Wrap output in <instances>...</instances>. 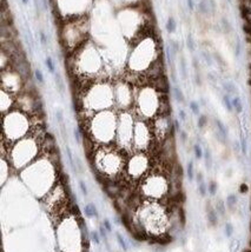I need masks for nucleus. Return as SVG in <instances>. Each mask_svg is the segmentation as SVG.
Listing matches in <instances>:
<instances>
[{"instance_id": "f257e3e1", "label": "nucleus", "mask_w": 251, "mask_h": 252, "mask_svg": "<svg viewBox=\"0 0 251 252\" xmlns=\"http://www.w3.org/2000/svg\"><path fill=\"white\" fill-rule=\"evenodd\" d=\"M207 220L212 226H216L218 223V216L216 209H212L210 205H207Z\"/></svg>"}, {"instance_id": "f03ea898", "label": "nucleus", "mask_w": 251, "mask_h": 252, "mask_svg": "<svg viewBox=\"0 0 251 252\" xmlns=\"http://www.w3.org/2000/svg\"><path fill=\"white\" fill-rule=\"evenodd\" d=\"M215 123H216L218 133L220 134V137L223 138V140H224V143H225V140H226V138H228V128L225 127V125L223 124L219 119H216V120H215Z\"/></svg>"}, {"instance_id": "7ed1b4c3", "label": "nucleus", "mask_w": 251, "mask_h": 252, "mask_svg": "<svg viewBox=\"0 0 251 252\" xmlns=\"http://www.w3.org/2000/svg\"><path fill=\"white\" fill-rule=\"evenodd\" d=\"M231 100H232V106H234V110L238 113V114L242 113L243 112V104H242L240 98L238 97V95H236V97H234Z\"/></svg>"}, {"instance_id": "20e7f679", "label": "nucleus", "mask_w": 251, "mask_h": 252, "mask_svg": "<svg viewBox=\"0 0 251 252\" xmlns=\"http://www.w3.org/2000/svg\"><path fill=\"white\" fill-rule=\"evenodd\" d=\"M223 89L225 90V92H226L228 94H237V87H236V85L231 81L224 83V84H223Z\"/></svg>"}, {"instance_id": "39448f33", "label": "nucleus", "mask_w": 251, "mask_h": 252, "mask_svg": "<svg viewBox=\"0 0 251 252\" xmlns=\"http://www.w3.org/2000/svg\"><path fill=\"white\" fill-rule=\"evenodd\" d=\"M84 211H85L86 217H98L97 213V209L93 204H87V205L84 207Z\"/></svg>"}, {"instance_id": "423d86ee", "label": "nucleus", "mask_w": 251, "mask_h": 252, "mask_svg": "<svg viewBox=\"0 0 251 252\" xmlns=\"http://www.w3.org/2000/svg\"><path fill=\"white\" fill-rule=\"evenodd\" d=\"M237 203H238V198L236 195H229L226 197V206L230 210H234L236 205H237Z\"/></svg>"}, {"instance_id": "0eeeda50", "label": "nucleus", "mask_w": 251, "mask_h": 252, "mask_svg": "<svg viewBox=\"0 0 251 252\" xmlns=\"http://www.w3.org/2000/svg\"><path fill=\"white\" fill-rule=\"evenodd\" d=\"M54 79H55V84H57V89L59 90L60 94H64L65 86H64V81H63L61 75L59 73H54Z\"/></svg>"}, {"instance_id": "6e6552de", "label": "nucleus", "mask_w": 251, "mask_h": 252, "mask_svg": "<svg viewBox=\"0 0 251 252\" xmlns=\"http://www.w3.org/2000/svg\"><path fill=\"white\" fill-rule=\"evenodd\" d=\"M223 100V105H224V107L226 108L229 112H232V110H234V106H232V100L230 99V95L229 94H224L222 98Z\"/></svg>"}, {"instance_id": "1a4fd4ad", "label": "nucleus", "mask_w": 251, "mask_h": 252, "mask_svg": "<svg viewBox=\"0 0 251 252\" xmlns=\"http://www.w3.org/2000/svg\"><path fill=\"white\" fill-rule=\"evenodd\" d=\"M204 160H205V166H206V168L210 170V168L212 167V156H211V152H210L209 148H206V150L204 151Z\"/></svg>"}, {"instance_id": "9d476101", "label": "nucleus", "mask_w": 251, "mask_h": 252, "mask_svg": "<svg viewBox=\"0 0 251 252\" xmlns=\"http://www.w3.org/2000/svg\"><path fill=\"white\" fill-rule=\"evenodd\" d=\"M198 9L202 14H207L210 12L209 1H206V0H202V1L198 4Z\"/></svg>"}, {"instance_id": "9b49d317", "label": "nucleus", "mask_w": 251, "mask_h": 252, "mask_svg": "<svg viewBox=\"0 0 251 252\" xmlns=\"http://www.w3.org/2000/svg\"><path fill=\"white\" fill-rule=\"evenodd\" d=\"M173 94H174V98H176V100H177L178 103L183 104V103L185 101V98H184L183 92H182V90L179 89L178 86H174V87H173Z\"/></svg>"}, {"instance_id": "f8f14e48", "label": "nucleus", "mask_w": 251, "mask_h": 252, "mask_svg": "<svg viewBox=\"0 0 251 252\" xmlns=\"http://www.w3.org/2000/svg\"><path fill=\"white\" fill-rule=\"evenodd\" d=\"M186 176H187V178H189L190 181L193 180V178H195V167H193V162H191V160L187 163V166H186Z\"/></svg>"}, {"instance_id": "ddd939ff", "label": "nucleus", "mask_w": 251, "mask_h": 252, "mask_svg": "<svg viewBox=\"0 0 251 252\" xmlns=\"http://www.w3.org/2000/svg\"><path fill=\"white\" fill-rule=\"evenodd\" d=\"M240 151L244 156L248 154V142H247V138L245 135L243 134V132H240Z\"/></svg>"}, {"instance_id": "4468645a", "label": "nucleus", "mask_w": 251, "mask_h": 252, "mask_svg": "<svg viewBox=\"0 0 251 252\" xmlns=\"http://www.w3.org/2000/svg\"><path fill=\"white\" fill-rule=\"evenodd\" d=\"M176 27H177V24H176V20L173 18H169L166 21V31L169 32V33H173L174 31H176Z\"/></svg>"}, {"instance_id": "2eb2a0df", "label": "nucleus", "mask_w": 251, "mask_h": 252, "mask_svg": "<svg viewBox=\"0 0 251 252\" xmlns=\"http://www.w3.org/2000/svg\"><path fill=\"white\" fill-rule=\"evenodd\" d=\"M216 211L217 213H219L220 216H224L225 215V211H226V207H225V204L222 199L218 200V203L216 204Z\"/></svg>"}, {"instance_id": "dca6fc26", "label": "nucleus", "mask_w": 251, "mask_h": 252, "mask_svg": "<svg viewBox=\"0 0 251 252\" xmlns=\"http://www.w3.org/2000/svg\"><path fill=\"white\" fill-rule=\"evenodd\" d=\"M222 27H223V31H224L225 33H230V32L232 31L231 24H230L229 20H228L226 18H222Z\"/></svg>"}, {"instance_id": "f3484780", "label": "nucleus", "mask_w": 251, "mask_h": 252, "mask_svg": "<svg viewBox=\"0 0 251 252\" xmlns=\"http://www.w3.org/2000/svg\"><path fill=\"white\" fill-rule=\"evenodd\" d=\"M240 248V241L239 239H232L230 243V252H238Z\"/></svg>"}, {"instance_id": "a211bd4d", "label": "nucleus", "mask_w": 251, "mask_h": 252, "mask_svg": "<svg viewBox=\"0 0 251 252\" xmlns=\"http://www.w3.org/2000/svg\"><path fill=\"white\" fill-rule=\"evenodd\" d=\"M66 153H67V157H68V162H70V165L71 167H72L73 171H77V165L74 164V160H73V156H72V152H71V148L66 146Z\"/></svg>"}, {"instance_id": "6ab92c4d", "label": "nucleus", "mask_w": 251, "mask_h": 252, "mask_svg": "<svg viewBox=\"0 0 251 252\" xmlns=\"http://www.w3.org/2000/svg\"><path fill=\"white\" fill-rule=\"evenodd\" d=\"M193 152H195V157H196L197 159H202L203 156H204V152H203L201 145H198V144H196L193 146Z\"/></svg>"}, {"instance_id": "aec40b11", "label": "nucleus", "mask_w": 251, "mask_h": 252, "mask_svg": "<svg viewBox=\"0 0 251 252\" xmlns=\"http://www.w3.org/2000/svg\"><path fill=\"white\" fill-rule=\"evenodd\" d=\"M217 188H218V185L216 181H211V183L207 185V191H209V193L211 196H215L217 193Z\"/></svg>"}, {"instance_id": "412c9836", "label": "nucleus", "mask_w": 251, "mask_h": 252, "mask_svg": "<svg viewBox=\"0 0 251 252\" xmlns=\"http://www.w3.org/2000/svg\"><path fill=\"white\" fill-rule=\"evenodd\" d=\"M240 52H242V42H240V39L238 37H236V50H235V55L236 58H239Z\"/></svg>"}, {"instance_id": "4be33fe9", "label": "nucleus", "mask_w": 251, "mask_h": 252, "mask_svg": "<svg viewBox=\"0 0 251 252\" xmlns=\"http://www.w3.org/2000/svg\"><path fill=\"white\" fill-rule=\"evenodd\" d=\"M206 124H207V117H206V115H205V114L199 115L198 122H197V125H198V127H199V128H204Z\"/></svg>"}, {"instance_id": "5701e85b", "label": "nucleus", "mask_w": 251, "mask_h": 252, "mask_svg": "<svg viewBox=\"0 0 251 252\" xmlns=\"http://www.w3.org/2000/svg\"><path fill=\"white\" fill-rule=\"evenodd\" d=\"M186 46L191 52L195 51V41H193V38H192L191 34H189L186 38Z\"/></svg>"}, {"instance_id": "b1692460", "label": "nucleus", "mask_w": 251, "mask_h": 252, "mask_svg": "<svg viewBox=\"0 0 251 252\" xmlns=\"http://www.w3.org/2000/svg\"><path fill=\"white\" fill-rule=\"evenodd\" d=\"M198 192H199V195H201L202 197H205L206 193L209 192V191H207V186L204 184V181L201 183V184H198Z\"/></svg>"}, {"instance_id": "393cba45", "label": "nucleus", "mask_w": 251, "mask_h": 252, "mask_svg": "<svg viewBox=\"0 0 251 252\" xmlns=\"http://www.w3.org/2000/svg\"><path fill=\"white\" fill-rule=\"evenodd\" d=\"M181 71H182V77L186 78L187 77V71H186V61L184 58H181Z\"/></svg>"}, {"instance_id": "a878e982", "label": "nucleus", "mask_w": 251, "mask_h": 252, "mask_svg": "<svg viewBox=\"0 0 251 252\" xmlns=\"http://www.w3.org/2000/svg\"><path fill=\"white\" fill-rule=\"evenodd\" d=\"M190 110L192 111V113L196 115L199 114V104L197 101H191L190 103Z\"/></svg>"}, {"instance_id": "bb28decb", "label": "nucleus", "mask_w": 251, "mask_h": 252, "mask_svg": "<svg viewBox=\"0 0 251 252\" xmlns=\"http://www.w3.org/2000/svg\"><path fill=\"white\" fill-rule=\"evenodd\" d=\"M225 236L226 237H231L232 233H234V226H232L231 223H225Z\"/></svg>"}, {"instance_id": "cd10ccee", "label": "nucleus", "mask_w": 251, "mask_h": 252, "mask_svg": "<svg viewBox=\"0 0 251 252\" xmlns=\"http://www.w3.org/2000/svg\"><path fill=\"white\" fill-rule=\"evenodd\" d=\"M45 62H46V66H47V69L50 70V72L54 73V64H53L52 58H51V57H47L46 60H45Z\"/></svg>"}, {"instance_id": "c85d7f7f", "label": "nucleus", "mask_w": 251, "mask_h": 252, "mask_svg": "<svg viewBox=\"0 0 251 252\" xmlns=\"http://www.w3.org/2000/svg\"><path fill=\"white\" fill-rule=\"evenodd\" d=\"M116 236H117V239H118V243H119V245L121 246V249H123L124 251H126V250H127V245H126L125 240H124V239H123V237H121L119 233H117V234H116Z\"/></svg>"}, {"instance_id": "c756f323", "label": "nucleus", "mask_w": 251, "mask_h": 252, "mask_svg": "<svg viewBox=\"0 0 251 252\" xmlns=\"http://www.w3.org/2000/svg\"><path fill=\"white\" fill-rule=\"evenodd\" d=\"M60 125V132H61V137L64 140H67V134H66V127H65V124L64 123H61Z\"/></svg>"}, {"instance_id": "7c9ffc66", "label": "nucleus", "mask_w": 251, "mask_h": 252, "mask_svg": "<svg viewBox=\"0 0 251 252\" xmlns=\"http://www.w3.org/2000/svg\"><path fill=\"white\" fill-rule=\"evenodd\" d=\"M34 74H35V78H37V80H38V81H39L40 84H44V77H42V73H41V71H40V70H37Z\"/></svg>"}, {"instance_id": "2f4dec72", "label": "nucleus", "mask_w": 251, "mask_h": 252, "mask_svg": "<svg viewBox=\"0 0 251 252\" xmlns=\"http://www.w3.org/2000/svg\"><path fill=\"white\" fill-rule=\"evenodd\" d=\"M202 54H203V58L205 59V61H206V64L209 65V66H211V65H212V59H211V57L209 55V53H206V52L203 51Z\"/></svg>"}, {"instance_id": "473e14b6", "label": "nucleus", "mask_w": 251, "mask_h": 252, "mask_svg": "<svg viewBox=\"0 0 251 252\" xmlns=\"http://www.w3.org/2000/svg\"><path fill=\"white\" fill-rule=\"evenodd\" d=\"M55 117H57V120L59 124H61V123H64V115H63V112L60 110H58L57 112H55Z\"/></svg>"}, {"instance_id": "72a5a7b5", "label": "nucleus", "mask_w": 251, "mask_h": 252, "mask_svg": "<svg viewBox=\"0 0 251 252\" xmlns=\"http://www.w3.org/2000/svg\"><path fill=\"white\" fill-rule=\"evenodd\" d=\"M79 187H80V190H82L83 195L84 196H87V188H86V185H85V183H84L83 180H79Z\"/></svg>"}, {"instance_id": "f704fd0d", "label": "nucleus", "mask_w": 251, "mask_h": 252, "mask_svg": "<svg viewBox=\"0 0 251 252\" xmlns=\"http://www.w3.org/2000/svg\"><path fill=\"white\" fill-rule=\"evenodd\" d=\"M40 42H41L42 46H47V39L44 32H40Z\"/></svg>"}, {"instance_id": "c9c22d12", "label": "nucleus", "mask_w": 251, "mask_h": 252, "mask_svg": "<svg viewBox=\"0 0 251 252\" xmlns=\"http://www.w3.org/2000/svg\"><path fill=\"white\" fill-rule=\"evenodd\" d=\"M74 138H75V142L78 143V144H80V132L78 128H74Z\"/></svg>"}, {"instance_id": "e433bc0d", "label": "nucleus", "mask_w": 251, "mask_h": 252, "mask_svg": "<svg viewBox=\"0 0 251 252\" xmlns=\"http://www.w3.org/2000/svg\"><path fill=\"white\" fill-rule=\"evenodd\" d=\"M92 238H93V240H94V243H96V244H99V243H100L99 234H98V232L93 231V232H92Z\"/></svg>"}, {"instance_id": "4c0bfd02", "label": "nucleus", "mask_w": 251, "mask_h": 252, "mask_svg": "<svg viewBox=\"0 0 251 252\" xmlns=\"http://www.w3.org/2000/svg\"><path fill=\"white\" fill-rule=\"evenodd\" d=\"M173 130L176 132H181V124H179V122L177 119L173 122Z\"/></svg>"}, {"instance_id": "58836bf2", "label": "nucleus", "mask_w": 251, "mask_h": 252, "mask_svg": "<svg viewBox=\"0 0 251 252\" xmlns=\"http://www.w3.org/2000/svg\"><path fill=\"white\" fill-rule=\"evenodd\" d=\"M179 216H181V223H182V225H184V224H185V213H184V210H183V209H181V210H179Z\"/></svg>"}, {"instance_id": "ea45409f", "label": "nucleus", "mask_w": 251, "mask_h": 252, "mask_svg": "<svg viewBox=\"0 0 251 252\" xmlns=\"http://www.w3.org/2000/svg\"><path fill=\"white\" fill-rule=\"evenodd\" d=\"M179 118H181L182 122H185V120H186V113H185L184 110H179Z\"/></svg>"}, {"instance_id": "a19ab883", "label": "nucleus", "mask_w": 251, "mask_h": 252, "mask_svg": "<svg viewBox=\"0 0 251 252\" xmlns=\"http://www.w3.org/2000/svg\"><path fill=\"white\" fill-rule=\"evenodd\" d=\"M248 190H249V188H248L247 184H242V185H240V187H239V192L240 193H247Z\"/></svg>"}, {"instance_id": "79ce46f5", "label": "nucleus", "mask_w": 251, "mask_h": 252, "mask_svg": "<svg viewBox=\"0 0 251 252\" xmlns=\"http://www.w3.org/2000/svg\"><path fill=\"white\" fill-rule=\"evenodd\" d=\"M104 226H105V229L107 231H112V227H111V224H110V221L107 220V219H105L104 220Z\"/></svg>"}, {"instance_id": "37998d69", "label": "nucleus", "mask_w": 251, "mask_h": 252, "mask_svg": "<svg viewBox=\"0 0 251 252\" xmlns=\"http://www.w3.org/2000/svg\"><path fill=\"white\" fill-rule=\"evenodd\" d=\"M75 162H77V168L79 170V172H83V165H82L80 159L79 158H75Z\"/></svg>"}, {"instance_id": "c03bdc74", "label": "nucleus", "mask_w": 251, "mask_h": 252, "mask_svg": "<svg viewBox=\"0 0 251 252\" xmlns=\"http://www.w3.org/2000/svg\"><path fill=\"white\" fill-rule=\"evenodd\" d=\"M181 139H182V142L185 143L186 142V139H187V134H186V132H184V131H181Z\"/></svg>"}, {"instance_id": "a18cd8bd", "label": "nucleus", "mask_w": 251, "mask_h": 252, "mask_svg": "<svg viewBox=\"0 0 251 252\" xmlns=\"http://www.w3.org/2000/svg\"><path fill=\"white\" fill-rule=\"evenodd\" d=\"M196 179H197V183H198V184H201V183H203V175H202V173H201V172H199V173H198V175H197V177H196Z\"/></svg>"}, {"instance_id": "49530a36", "label": "nucleus", "mask_w": 251, "mask_h": 252, "mask_svg": "<svg viewBox=\"0 0 251 252\" xmlns=\"http://www.w3.org/2000/svg\"><path fill=\"white\" fill-rule=\"evenodd\" d=\"M187 6H189V8L191 9H193L195 8V5H193V0H187Z\"/></svg>"}, {"instance_id": "de8ad7c7", "label": "nucleus", "mask_w": 251, "mask_h": 252, "mask_svg": "<svg viewBox=\"0 0 251 252\" xmlns=\"http://www.w3.org/2000/svg\"><path fill=\"white\" fill-rule=\"evenodd\" d=\"M100 234L106 239V232H105V229H104L103 226H100Z\"/></svg>"}, {"instance_id": "09e8293b", "label": "nucleus", "mask_w": 251, "mask_h": 252, "mask_svg": "<svg viewBox=\"0 0 251 252\" xmlns=\"http://www.w3.org/2000/svg\"><path fill=\"white\" fill-rule=\"evenodd\" d=\"M42 7H44V11H46L49 5H47V0H42Z\"/></svg>"}, {"instance_id": "8fccbe9b", "label": "nucleus", "mask_w": 251, "mask_h": 252, "mask_svg": "<svg viewBox=\"0 0 251 252\" xmlns=\"http://www.w3.org/2000/svg\"><path fill=\"white\" fill-rule=\"evenodd\" d=\"M243 252H251V249H245Z\"/></svg>"}, {"instance_id": "3c124183", "label": "nucleus", "mask_w": 251, "mask_h": 252, "mask_svg": "<svg viewBox=\"0 0 251 252\" xmlns=\"http://www.w3.org/2000/svg\"><path fill=\"white\" fill-rule=\"evenodd\" d=\"M21 1H22V2H24V4H25V5H26V4H27V2H29V0H21Z\"/></svg>"}, {"instance_id": "603ef678", "label": "nucleus", "mask_w": 251, "mask_h": 252, "mask_svg": "<svg viewBox=\"0 0 251 252\" xmlns=\"http://www.w3.org/2000/svg\"><path fill=\"white\" fill-rule=\"evenodd\" d=\"M232 1V0H228V2H231Z\"/></svg>"}]
</instances>
